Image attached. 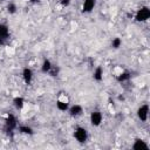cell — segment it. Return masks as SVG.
<instances>
[{
    "label": "cell",
    "instance_id": "obj_1",
    "mask_svg": "<svg viewBox=\"0 0 150 150\" xmlns=\"http://www.w3.org/2000/svg\"><path fill=\"white\" fill-rule=\"evenodd\" d=\"M18 124H19V123H18L16 116H15L14 114L8 112V114L6 115V117H5V120H4V128H2V130H4V132H5L6 135L12 136V135L14 134V131L16 130Z\"/></svg>",
    "mask_w": 150,
    "mask_h": 150
},
{
    "label": "cell",
    "instance_id": "obj_10",
    "mask_svg": "<svg viewBox=\"0 0 150 150\" xmlns=\"http://www.w3.org/2000/svg\"><path fill=\"white\" fill-rule=\"evenodd\" d=\"M96 6V0H83L82 2V13L89 14L94 11Z\"/></svg>",
    "mask_w": 150,
    "mask_h": 150
},
{
    "label": "cell",
    "instance_id": "obj_15",
    "mask_svg": "<svg viewBox=\"0 0 150 150\" xmlns=\"http://www.w3.org/2000/svg\"><path fill=\"white\" fill-rule=\"evenodd\" d=\"M11 35V30H9V27L4 23V22H0V38L4 39V40H7Z\"/></svg>",
    "mask_w": 150,
    "mask_h": 150
},
{
    "label": "cell",
    "instance_id": "obj_14",
    "mask_svg": "<svg viewBox=\"0 0 150 150\" xmlns=\"http://www.w3.org/2000/svg\"><path fill=\"white\" fill-rule=\"evenodd\" d=\"M12 103H13V107H14L16 110H21V109L25 107L26 101H25V98H23L22 96H15V97L13 98Z\"/></svg>",
    "mask_w": 150,
    "mask_h": 150
},
{
    "label": "cell",
    "instance_id": "obj_6",
    "mask_svg": "<svg viewBox=\"0 0 150 150\" xmlns=\"http://www.w3.org/2000/svg\"><path fill=\"white\" fill-rule=\"evenodd\" d=\"M21 76H22V80L23 82L27 84V86H30L32 82H33V79H34V71L32 68L29 67H25L21 71Z\"/></svg>",
    "mask_w": 150,
    "mask_h": 150
},
{
    "label": "cell",
    "instance_id": "obj_11",
    "mask_svg": "<svg viewBox=\"0 0 150 150\" xmlns=\"http://www.w3.org/2000/svg\"><path fill=\"white\" fill-rule=\"evenodd\" d=\"M131 79V73L129 70H121L118 74H116V81L118 83L128 82Z\"/></svg>",
    "mask_w": 150,
    "mask_h": 150
},
{
    "label": "cell",
    "instance_id": "obj_13",
    "mask_svg": "<svg viewBox=\"0 0 150 150\" xmlns=\"http://www.w3.org/2000/svg\"><path fill=\"white\" fill-rule=\"evenodd\" d=\"M103 74H104L103 67L102 66H96L94 71H93V79L96 82H102L103 81Z\"/></svg>",
    "mask_w": 150,
    "mask_h": 150
},
{
    "label": "cell",
    "instance_id": "obj_23",
    "mask_svg": "<svg viewBox=\"0 0 150 150\" xmlns=\"http://www.w3.org/2000/svg\"><path fill=\"white\" fill-rule=\"evenodd\" d=\"M0 1H7V0H0Z\"/></svg>",
    "mask_w": 150,
    "mask_h": 150
},
{
    "label": "cell",
    "instance_id": "obj_7",
    "mask_svg": "<svg viewBox=\"0 0 150 150\" xmlns=\"http://www.w3.org/2000/svg\"><path fill=\"white\" fill-rule=\"evenodd\" d=\"M67 112L69 114L70 117L77 118V117H80V116L83 114V107H82L81 104H73V105H69Z\"/></svg>",
    "mask_w": 150,
    "mask_h": 150
},
{
    "label": "cell",
    "instance_id": "obj_4",
    "mask_svg": "<svg viewBox=\"0 0 150 150\" xmlns=\"http://www.w3.org/2000/svg\"><path fill=\"white\" fill-rule=\"evenodd\" d=\"M149 104L148 103H144V104H141L138 108H137V111H136V115H137V118L141 121V122H146L148 118H149Z\"/></svg>",
    "mask_w": 150,
    "mask_h": 150
},
{
    "label": "cell",
    "instance_id": "obj_20",
    "mask_svg": "<svg viewBox=\"0 0 150 150\" xmlns=\"http://www.w3.org/2000/svg\"><path fill=\"white\" fill-rule=\"evenodd\" d=\"M70 1H71V0H60V5H61L62 7H68V6L70 5Z\"/></svg>",
    "mask_w": 150,
    "mask_h": 150
},
{
    "label": "cell",
    "instance_id": "obj_5",
    "mask_svg": "<svg viewBox=\"0 0 150 150\" xmlns=\"http://www.w3.org/2000/svg\"><path fill=\"white\" fill-rule=\"evenodd\" d=\"M89 121L93 127H100L103 122V115L100 110H93L89 115Z\"/></svg>",
    "mask_w": 150,
    "mask_h": 150
},
{
    "label": "cell",
    "instance_id": "obj_9",
    "mask_svg": "<svg viewBox=\"0 0 150 150\" xmlns=\"http://www.w3.org/2000/svg\"><path fill=\"white\" fill-rule=\"evenodd\" d=\"M131 149H134V150H148L149 149V144L144 139L137 137V138H135V141H134V143L131 145Z\"/></svg>",
    "mask_w": 150,
    "mask_h": 150
},
{
    "label": "cell",
    "instance_id": "obj_3",
    "mask_svg": "<svg viewBox=\"0 0 150 150\" xmlns=\"http://www.w3.org/2000/svg\"><path fill=\"white\" fill-rule=\"evenodd\" d=\"M135 20L137 22H146L150 19V8L148 6L139 7L135 13Z\"/></svg>",
    "mask_w": 150,
    "mask_h": 150
},
{
    "label": "cell",
    "instance_id": "obj_21",
    "mask_svg": "<svg viewBox=\"0 0 150 150\" xmlns=\"http://www.w3.org/2000/svg\"><path fill=\"white\" fill-rule=\"evenodd\" d=\"M4 42H5V40L0 38V46H2V45H4Z\"/></svg>",
    "mask_w": 150,
    "mask_h": 150
},
{
    "label": "cell",
    "instance_id": "obj_17",
    "mask_svg": "<svg viewBox=\"0 0 150 150\" xmlns=\"http://www.w3.org/2000/svg\"><path fill=\"white\" fill-rule=\"evenodd\" d=\"M60 67L57 66V64H54L53 63V66H52V68H50V70L48 71V74L47 75H49L50 77H57L59 76V74H60Z\"/></svg>",
    "mask_w": 150,
    "mask_h": 150
},
{
    "label": "cell",
    "instance_id": "obj_19",
    "mask_svg": "<svg viewBox=\"0 0 150 150\" xmlns=\"http://www.w3.org/2000/svg\"><path fill=\"white\" fill-rule=\"evenodd\" d=\"M6 9H7V12H8L9 14H15L18 7H16V5H15L13 1H9V2L7 4V6H6Z\"/></svg>",
    "mask_w": 150,
    "mask_h": 150
},
{
    "label": "cell",
    "instance_id": "obj_16",
    "mask_svg": "<svg viewBox=\"0 0 150 150\" xmlns=\"http://www.w3.org/2000/svg\"><path fill=\"white\" fill-rule=\"evenodd\" d=\"M52 66H53V62H52L49 59H43V61H42V63H41V66H40L41 73H42V74H48V71L50 70Z\"/></svg>",
    "mask_w": 150,
    "mask_h": 150
},
{
    "label": "cell",
    "instance_id": "obj_12",
    "mask_svg": "<svg viewBox=\"0 0 150 150\" xmlns=\"http://www.w3.org/2000/svg\"><path fill=\"white\" fill-rule=\"evenodd\" d=\"M16 130H18L20 134L26 135V136H32V135H34L33 128H32L30 125H28V124H18Z\"/></svg>",
    "mask_w": 150,
    "mask_h": 150
},
{
    "label": "cell",
    "instance_id": "obj_18",
    "mask_svg": "<svg viewBox=\"0 0 150 150\" xmlns=\"http://www.w3.org/2000/svg\"><path fill=\"white\" fill-rule=\"evenodd\" d=\"M110 46H111V48H112V49H118V48L122 46V39H121V38H118V36L114 38V39L111 40Z\"/></svg>",
    "mask_w": 150,
    "mask_h": 150
},
{
    "label": "cell",
    "instance_id": "obj_22",
    "mask_svg": "<svg viewBox=\"0 0 150 150\" xmlns=\"http://www.w3.org/2000/svg\"><path fill=\"white\" fill-rule=\"evenodd\" d=\"M29 1H30V2H34V4H36V2H39L40 0H29Z\"/></svg>",
    "mask_w": 150,
    "mask_h": 150
},
{
    "label": "cell",
    "instance_id": "obj_2",
    "mask_svg": "<svg viewBox=\"0 0 150 150\" xmlns=\"http://www.w3.org/2000/svg\"><path fill=\"white\" fill-rule=\"evenodd\" d=\"M74 138L80 143V144H84L87 141H88V137H89V134H88V130L84 128V127H76L74 129V134H73Z\"/></svg>",
    "mask_w": 150,
    "mask_h": 150
},
{
    "label": "cell",
    "instance_id": "obj_8",
    "mask_svg": "<svg viewBox=\"0 0 150 150\" xmlns=\"http://www.w3.org/2000/svg\"><path fill=\"white\" fill-rule=\"evenodd\" d=\"M55 105H56V109H57V110H60V111L64 112V111H67V110H68V108H69L70 103H69V100H68V98L59 97V98L56 100V102H55Z\"/></svg>",
    "mask_w": 150,
    "mask_h": 150
}]
</instances>
